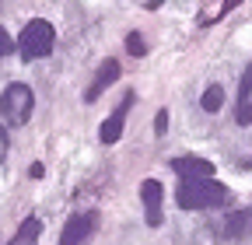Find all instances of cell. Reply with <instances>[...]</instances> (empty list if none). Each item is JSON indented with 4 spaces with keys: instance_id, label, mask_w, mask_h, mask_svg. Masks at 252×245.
<instances>
[{
    "instance_id": "obj_1",
    "label": "cell",
    "mask_w": 252,
    "mask_h": 245,
    "mask_svg": "<svg viewBox=\"0 0 252 245\" xmlns=\"http://www.w3.org/2000/svg\"><path fill=\"white\" fill-rule=\"evenodd\" d=\"M179 207L186 210H207V207H220L228 203V189L210 175V179H182V186L175 193Z\"/></svg>"
},
{
    "instance_id": "obj_2",
    "label": "cell",
    "mask_w": 252,
    "mask_h": 245,
    "mask_svg": "<svg viewBox=\"0 0 252 245\" xmlns=\"http://www.w3.org/2000/svg\"><path fill=\"white\" fill-rule=\"evenodd\" d=\"M53 42H56V32H53V25L35 18V21H28L21 28V35H18V53L21 60H42L53 53Z\"/></svg>"
},
{
    "instance_id": "obj_3",
    "label": "cell",
    "mask_w": 252,
    "mask_h": 245,
    "mask_svg": "<svg viewBox=\"0 0 252 245\" xmlns=\"http://www.w3.org/2000/svg\"><path fill=\"white\" fill-rule=\"evenodd\" d=\"M32 105H35V95H32L28 84H7L4 95H0V116H4L7 126H25Z\"/></svg>"
},
{
    "instance_id": "obj_4",
    "label": "cell",
    "mask_w": 252,
    "mask_h": 245,
    "mask_svg": "<svg viewBox=\"0 0 252 245\" xmlns=\"http://www.w3.org/2000/svg\"><path fill=\"white\" fill-rule=\"evenodd\" d=\"M140 196H144V214H147V224L158 228L161 224V182L158 179H147L140 186Z\"/></svg>"
},
{
    "instance_id": "obj_5",
    "label": "cell",
    "mask_w": 252,
    "mask_h": 245,
    "mask_svg": "<svg viewBox=\"0 0 252 245\" xmlns=\"http://www.w3.org/2000/svg\"><path fill=\"white\" fill-rule=\"evenodd\" d=\"M91 231H94V214H74V221H67L60 235V245H81Z\"/></svg>"
},
{
    "instance_id": "obj_6",
    "label": "cell",
    "mask_w": 252,
    "mask_h": 245,
    "mask_svg": "<svg viewBox=\"0 0 252 245\" xmlns=\"http://www.w3.org/2000/svg\"><path fill=\"white\" fill-rule=\"evenodd\" d=\"M172 168H175L182 179H210V175H214V165L203 161V158H193V154L172 158Z\"/></svg>"
},
{
    "instance_id": "obj_7",
    "label": "cell",
    "mask_w": 252,
    "mask_h": 245,
    "mask_svg": "<svg viewBox=\"0 0 252 245\" xmlns=\"http://www.w3.org/2000/svg\"><path fill=\"white\" fill-rule=\"evenodd\" d=\"M235 119L242 126H252V63L245 67L242 74V88H238V109H235Z\"/></svg>"
},
{
    "instance_id": "obj_8",
    "label": "cell",
    "mask_w": 252,
    "mask_h": 245,
    "mask_svg": "<svg viewBox=\"0 0 252 245\" xmlns=\"http://www.w3.org/2000/svg\"><path fill=\"white\" fill-rule=\"evenodd\" d=\"M130 105H133V95H126V98H123V105H119L105 122H102V130H98L102 144H116V140L123 137V116H126V109H130Z\"/></svg>"
},
{
    "instance_id": "obj_9",
    "label": "cell",
    "mask_w": 252,
    "mask_h": 245,
    "mask_svg": "<svg viewBox=\"0 0 252 245\" xmlns=\"http://www.w3.org/2000/svg\"><path fill=\"white\" fill-rule=\"evenodd\" d=\"M116 77H119V63H116V60H105V63L98 67V74H94V84L88 88V95H84V98H88V102H94V98H98V95H102V91H105Z\"/></svg>"
},
{
    "instance_id": "obj_10",
    "label": "cell",
    "mask_w": 252,
    "mask_h": 245,
    "mask_svg": "<svg viewBox=\"0 0 252 245\" xmlns=\"http://www.w3.org/2000/svg\"><path fill=\"white\" fill-rule=\"evenodd\" d=\"M39 231H42V221L39 217H25L18 235L7 242V245H39Z\"/></svg>"
},
{
    "instance_id": "obj_11",
    "label": "cell",
    "mask_w": 252,
    "mask_h": 245,
    "mask_svg": "<svg viewBox=\"0 0 252 245\" xmlns=\"http://www.w3.org/2000/svg\"><path fill=\"white\" fill-rule=\"evenodd\" d=\"M252 231V210H242L228 221V238H245Z\"/></svg>"
},
{
    "instance_id": "obj_12",
    "label": "cell",
    "mask_w": 252,
    "mask_h": 245,
    "mask_svg": "<svg viewBox=\"0 0 252 245\" xmlns=\"http://www.w3.org/2000/svg\"><path fill=\"white\" fill-rule=\"evenodd\" d=\"M203 112H220V105H224V88L220 84H210L207 91H203Z\"/></svg>"
},
{
    "instance_id": "obj_13",
    "label": "cell",
    "mask_w": 252,
    "mask_h": 245,
    "mask_svg": "<svg viewBox=\"0 0 252 245\" xmlns=\"http://www.w3.org/2000/svg\"><path fill=\"white\" fill-rule=\"evenodd\" d=\"M126 49H130L133 56H144V53H147V46H144V35H140V32H130V35H126Z\"/></svg>"
},
{
    "instance_id": "obj_14",
    "label": "cell",
    "mask_w": 252,
    "mask_h": 245,
    "mask_svg": "<svg viewBox=\"0 0 252 245\" xmlns=\"http://www.w3.org/2000/svg\"><path fill=\"white\" fill-rule=\"evenodd\" d=\"M154 130H158V133H165V130H168V112H165V109L154 116Z\"/></svg>"
},
{
    "instance_id": "obj_15",
    "label": "cell",
    "mask_w": 252,
    "mask_h": 245,
    "mask_svg": "<svg viewBox=\"0 0 252 245\" xmlns=\"http://www.w3.org/2000/svg\"><path fill=\"white\" fill-rule=\"evenodd\" d=\"M11 49H14V42H11V35L4 32V28H0V56H7Z\"/></svg>"
},
{
    "instance_id": "obj_16",
    "label": "cell",
    "mask_w": 252,
    "mask_h": 245,
    "mask_svg": "<svg viewBox=\"0 0 252 245\" xmlns=\"http://www.w3.org/2000/svg\"><path fill=\"white\" fill-rule=\"evenodd\" d=\"M4 158H7V130L0 126V161H4Z\"/></svg>"
}]
</instances>
